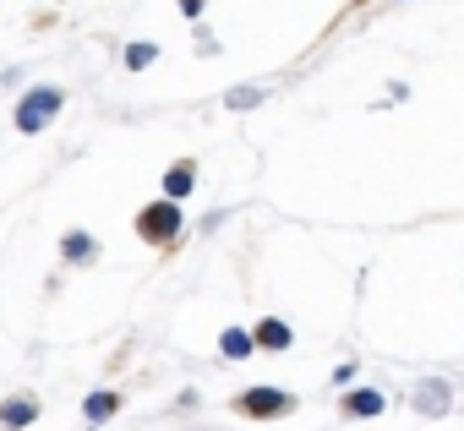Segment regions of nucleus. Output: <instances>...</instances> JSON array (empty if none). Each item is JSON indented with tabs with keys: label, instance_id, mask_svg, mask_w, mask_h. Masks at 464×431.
Masks as SVG:
<instances>
[{
	"label": "nucleus",
	"instance_id": "obj_1",
	"mask_svg": "<svg viewBox=\"0 0 464 431\" xmlns=\"http://www.w3.org/2000/svg\"><path fill=\"white\" fill-rule=\"evenodd\" d=\"M180 225H186V213H180V202H169V196H159V202H148V207L137 213V235H142L148 246H175V241H180Z\"/></svg>",
	"mask_w": 464,
	"mask_h": 431
},
{
	"label": "nucleus",
	"instance_id": "obj_2",
	"mask_svg": "<svg viewBox=\"0 0 464 431\" xmlns=\"http://www.w3.org/2000/svg\"><path fill=\"white\" fill-rule=\"evenodd\" d=\"M61 104H66V93H61V88H50V82L28 88V93L17 99V131H23V137H39V131L61 115Z\"/></svg>",
	"mask_w": 464,
	"mask_h": 431
},
{
	"label": "nucleus",
	"instance_id": "obj_3",
	"mask_svg": "<svg viewBox=\"0 0 464 431\" xmlns=\"http://www.w3.org/2000/svg\"><path fill=\"white\" fill-rule=\"evenodd\" d=\"M290 409H295V398L279 393V388H252V393H241V415L268 420V415H290Z\"/></svg>",
	"mask_w": 464,
	"mask_h": 431
},
{
	"label": "nucleus",
	"instance_id": "obj_4",
	"mask_svg": "<svg viewBox=\"0 0 464 431\" xmlns=\"http://www.w3.org/2000/svg\"><path fill=\"white\" fill-rule=\"evenodd\" d=\"M39 420V398L28 393H12V398H0V431H23Z\"/></svg>",
	"mask_w": 464,
	"mask_h": 431
},
{
	"label": "nucleus",
	"instance_id": "obj_5",
	"mask_svg": "<svg viewBox=\"0 0 464 431\" xmlns=\"http://www.w3.org/2000/svg\"><path fill=\"white\" fill-rule=\"evenodd\" d=\"M290 339H295V333H290V322H279V317H263V322L252 328V344H257V350H290Z\"/></svg>",
	"mask_w": 464,
	"mask_h": 431
},
{
	"label": "nucleus",
	"instance_id": "obj_6",
	"mask_svg": "<svg viewBox=\"0 0 464 431\" xmlns=\"http://www.w3.org/2000/svg\"><path fill=\"white\" fill-rule=\"evenodd\" d=\"M115 409H121V393H115V388H93V393L82 398V415H88V426H104Z\"/></svg>",
	"mask_w": 464,
	"mask_h": 431
},
{
	"label": "nucleus",
	"instance_id": "obj_7",
	"mask_svg": "<svg viewBox=\"0 0 464 431\" xmlns=\"http://www.w3.org/2000/svg\"><path fill=\"white\" fill-rule=\"evenodd\" d=\"M61 257H66V263H93V257H99V241H93L88 230H66Z\"/></svg>",
	"mask_w": 464,
	"mask_h": 431
},
{
	"label": "nucleus",
	"instance_id": "obj_8",
	"mask_svg": "<svg viewBox=\"0 0 464 431\" xmlns=\"http://www.w3.org/2000/svg\"><path fill=\"white\" fill-rule=\"evenodd\" d=\"M191 186H197V169H191V164H175V169L164 175V196H169V202H186Z\"/></svg>",
	"mask_w": 464,
	"mask_h": 431
},
{
	"label": "nucleus",
	"instance_id": "obj_9",
	"mask_svg": "<svg viewBox=\"0 0 464 431\" xmlns=\"http://www.w3.org/2000/svg\"><path fill=\"white\" fill-rule=\"evenodd\" d=\"M218 350H224V360H246V355H252L257 344H252V333H246V328H224Z\"/></svg>",
	"mask_w": 464,
	"mask_h": 431
},
{
	"label": "nucleus",
	"instance_id": "obj_10",
	"mask_svg": "<svg viewBox=\"0 0 464 431\" xmlns=\"http://www.w3.org/2000/svg\"><path fill=\"white\" fill-rule=\"evenodd\" d=\"M415 409H420V415H442V409H448V388H442V382H426V388L415 393Z\"/></svg>",
	"mask_w": 464,
	"mask_h": 431
},
{
	"label": "nucleus",
	"instance_id": "obj_11",
	"mask_svg": "<svg viewBox=\"0 0 464 431\" xmlns=\"http://www.w3.org/2000/svg\"><path fill=\"white\" fill-rule=\"evenodd\" d=\"M344 409H350V415H382V393H372V388H355V393L344 398Z\"/></svg>",
	"mask_w": 464,
	"mask_h": 431
},
{
	"label": "nucleus",
	"instance_id": "obj_12",
	"mask_svg": "<svg viewBox=\"0 0 464 431\" xmlns=\"http://www.w3.org/2000/svg\"><path fill=\"white\" fill-rule=\"evenodd\" d=\"M153 61H159V44H148V39L126 44V66H131V72H142V66H153Z\"/></svg>",
	"mask_w": 464,
	"mask_h": 431
},
{
	"label": "nucleus",
	"instance_id": "obj_13",
	"mask_svg": "<svg viewBox=\"0 0 464 431\" xmlns=\"http://www.w3.org/2000/svg\"><path fill=\"white\" fill-rule=\"evenodd\" d=\"M224 104H229V110H252V104H263V88H236Z\"/></svg>",
	"mask_w": 464,
	"mask_h": 431
},
{
	"label": "nucleus",
	"instance_id": "obj_14",
	"mask_svg": "<svg viewBox=\"0 0 464 431\" xmlns=\"http://www.w3.org/2000/svg\"><path fill=\"white\" fill-rule=\"evenodd\" d=\"M202 6H208V0H180V12H186V17H202Z\"/></svg>",
	"mask_w": 464,
	"mask_h": 431
}]
</instances>
